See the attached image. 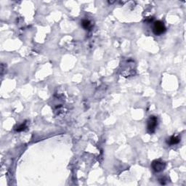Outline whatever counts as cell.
<instances>
[{
	"label": "cell",
	"instance_id": "6da1fadb",
	"mask_svg": "<svg viewBox=\"0 0 186 186\" xmlns=\"http://www.w3.org/2000/svg\"><path fill=\"white\" fill-rule=\"evenodd\" d=\"M166 31V27H165L164 23L161 20H157L155 21L153 26V32L156 36H160L163 34Z\"/></svg>",
	"mask_w": 186,
	"mask_h": 186
},
{
	"label": "cell",
	"instance_id": "7a4b0ae2",
	"mask_svg": "<svg viewBox=\"0 0 186 186\" xmlns=\"http://www.w3.org/2000/svg\"><path fill=\"white\" fill-rule=\"evenodd\" d=\"M158 125V119L154 116H152L150 117V118L147 121V132L150 134L153 133L155 131L156 126Z\"/></svg>",
	"mask_w": 186,
	"mask_h": 186
},
{
	"label": "cell",
	"instance_id": "3957f363",
	"mask_svg": "<svg viewBox=\"0 0 186 186\" xmlns=\"http://www.w3.org/2000/svg\"><path fill=\"white\" fill-rule=\"evenodd\" d=\"M165 166H166L165 163L161 160H155L152 163V168L156 172L162 171L165 169Z\"/></svg>",
	"mask_w": 186,
	"mask_h": 186
},
{
	"label": "cell",
	"instance_id": "277c9868",
	"mask_svg": "<svg viewBox=\"0 0 186 186\" xmlns=\"http://www.w3.org/2000/svg\"><path fill=\"white\" fill-rule=\"evenodd\" d=\"M179 140H180V139H179V136H171V137H170V138L169 139V140H168L167 143L169 144V145H175V144H177L178 142H179Z\"/></svg>",
	"mask_w": 186,
	"mask_h": 186
},
{
	"label": "cell",
	"instance_id": "5b68a950",
	"mask_svg": "<svg viewBox=\"0 0 186 186\" xmlns=\"http://www.w3.org/2000/svg\"><path fill=\"white\" fill-rule=\"evenodd\" d=\"M81 25H82V27L84 28V29L87 30V29H89V28H91V26H92V24H91V22L89 21V20L84 19V20H83L82 21H81Z\"/></svg>",
	"mask_w": 186,
	"mask_h": 186
},
{
	"label": "cell",
	"instance_id": "8992f818",
	"mask_svg": "<svg viewBox=\"0 0 186 186\" xmlns=\"http://www.w3.org/2000/svg\"><path fill=\"white\" fill-rule=\"evenodd\" d=\"M25 125L23 124L20 125L19 126H17V128L16 129V130H17V132H20V131L24 130V129H25Z\"/></svg>",
	"mask_w": 186,
	"mask_h": 186
}]
</instances>
